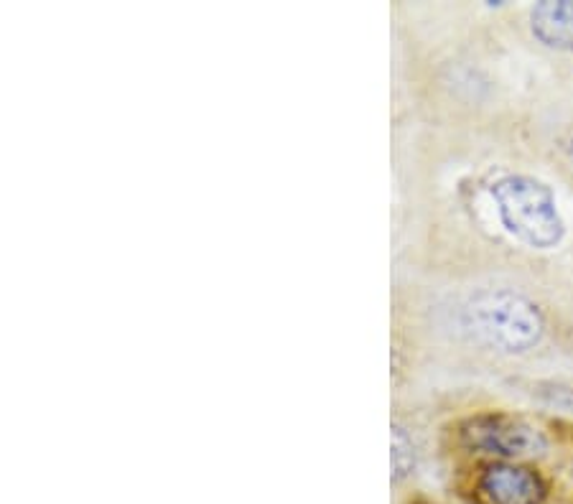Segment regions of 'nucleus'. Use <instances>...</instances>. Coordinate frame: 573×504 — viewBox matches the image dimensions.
<instances>
[{
    "label": "nucleus",
    "instance_id": "obj_8",
    "mask_svg": "<svg viewBox=\"0 0 573 504\" xmlns=\"http://www.w3.org/2000/svg\"><path fill=\"white\" fill-rule=\"evenodd\" d=\"M416 504H428V502H416Z\"/></svg>",
    "mask_w": 573,
    "mask_h": 504
},
{
    "label": "nucleus",
    "instance_id": "obj_1",
    "mask_svg": "<svg viewBox=\"0 0 573 504\" xmlns=\"http://www.w3.org/2000/svg\"><path fill=\"white\" fill-rule=\"evenodd\" d=\"M461 321L474 342L505 354L528 352L545 334L540 308L515 291L477 293L461 311Z\"/></svg>",
    "mask_w": 573,
    "mask_h": 504
},
{
    "label": "nucleus",
    "instance_id": "obj_5",
    "mask_svg": "<svg viewBox=\"0 0 573 504\" xmlns=\"http://www.w3.org/2000/svg\"><path fill=\"white\" fill-rule=\"evenodd\" d=\"M530 26L540 44L548 49H573V3L568 0H545L530 11Z\"/></svg>",
    "mask_w": 573,
    "mask_h": 504
},
{
    "label": "nucleus",
    "instance_id": "obj_6",
    "mask_svg": "<svg viewBox=\"0 0 573 504\" xmlns=\"http://www.w3.org/2000/svg\"><path fill=\"white\" fill-rule=\"evenodd\" d=\"M416 466V448L403 426H393V479L403 482Z\"/></svg>",
    "mask_w": 573,
    "mask_h": 504
},
{
    "label": "nucleus",
    "instance_id": "obj_7",
    "mask_svg": "<svg viewBox=\"0 0 573 504\" xmlns=\"http://www.w3.org/2000/svg\"><path fill=\"white\" fill-rule=\"evenodd\" d=\"M540 398L548 408H556L561 413L573 415V390L563 385H545V390H540Z\"/></svg>",
    "mask_w": 573,
    "mask_h": 504
},
{
    "label": "nucleus",
    "instance_id": "obj_3",
    "mask_svg": "<svg viewBox=\"0 0 573 504\" xmlns=\"http://www.w3.org/2000/svg\"><path fill=\"white\" fill-rule=\"evenodd\" d=\"M461 441L469 451L492 456L495 461H517L540 456L548 448L543 431L520 415L482 413L461 428Z\"/></svg>",
    "mask_w": 573,
    "mask_h": 504
},
{
    "label": "nucleus",
    "instance_id": "obj_4",
    "mask_svg": "<svg viewBox=\"0 0 573 504\" xmlns=\"http://www.w3.org/2000/svg\"><path fill=\"white\" fill-rule=\"evenodd\" d=\"M477 497L484 504H543L548 497L543 476L515 461H492L477 479Z\"/></svg>",
    "mask_w": 573,
    "mask_h": 504
},
{
    "label": "nucleus",
    "instance_id": "obj_2",
    "mask_svg": "<svg viewBox=\"0 0 573 504\" xmlns=\"http://www.w3.org/2000/svg\"><path fill=\"white\" fill-rule=\"evenodd\" d=\"M492 199L507 235L533 250H551L566 235L556 194L535 176H502L492 184Z\"/></svg>",
    "mask_w": 573,
    "mask_h": 504
}]
</instances>
